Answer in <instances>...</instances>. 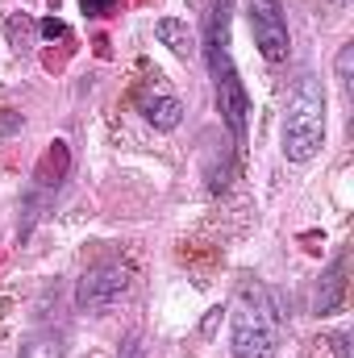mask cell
I'll return each instance as SVG.
<instances>
[{
	"label": "cell",
	"mask_w": 354,
	"mask_h": 358,
	"mask_svg": "<svg viewBox=\"0 0 354 358\" xmlns=\"http://www.w3.org/2000/svg\"><path fill=\"white\" fill-rule=\"evenodd\" d=\"M204 59H208V76H213V92H217V113L225 117L229 134L242 142L246 138L250 100H246L238 67L229 59V0H208V13H204Z\"/></svg>",
	"instance_id": "cell-1"
},
{
	"label": "cell",
	"mask_w": 354,
	"mask_h": 358,
	"mask_svg": "<svg viewBox=\"0 0 354 358\" xmlns=\"http://www.w3.org/2000/svg\"><path fill=\"white\" fill-rule=\"evenodd\" d=\"M229 350L234 358H275L279 350V304L263 283H242L229 317Z\"/></svg>",
	"instance_id": "cell-2"
},
{
	"label": "cell",
	"mask_w": 354,
	"mask_h": 358,
	"mask_svg": "<svg viewBox=\"0 0 354 358\" xmlns=\"http://www.w3.org/2000/svg\"><path fill=\"white\" fill-rule=\"evenodd\" d=\"M325 142V96L313 80H304L292 92L283 113V155L292 163H309Z\"/></svg>",
	"instance_id": "cell-3"
},
{
	"label": "cell",
	"mask_w": 354,
	"mask_h": 358,
	"mask_svg": "<svg viewBox=\"0 0 354 358\" xmlns=\"http://www.w3.org/2000/svg\"><path fill=\"white\" fill-rule=\"evenodd\" d=\"M250 25H255V42L263 50L267 63H283L288 59V21H283V4L279 0H250Z\"/></svg>",
	"instance_id": "cell-4"
},
{
	"label": "cell",
	"mask_w": 354,
	"mask_h": 358,
	"mask_svg": "<svg viewBox=\"0 0 354 358\" xmlns=\"http://www.w3.org/2000/svg\"><path fill=\"white\" fill-rule=\"evenodd\" d=\"M125 283H129V275L121 263H100V267H92L84 279H80V308H88V313H100V308H108L121 292H125Z\"/></svg>",
	"instance_id": "cell-5"
},
{
	"label": "cell",
	"mask_w": 354,
	"mask_h": 358,
	"mask_svg": "<svg viewBox=\"0 0 354 358\" xmlns=\"http://www.w3.org/2000/svg\"><path fill=\"white\" fill-rule=\"evenodd\" d=\"M138 108L146 113V121L155 129H176L179 121H183V104H179L176 96H142Z\"/></svg>",
	"instance_id": "cell-6"
},
{
	"label": "cell",
	"mask_w": 354,
	"mask_h": 358,
	"mask_svg": "<svg viewBox=\"0 0 354 358\" xmlns=\"http://www.w3.org/2000/svg\"><path fill=\"white\" fill-rule=\"evenodd\" d=\"M155 34L176 50L179 59H192L196 55V38H192V29H187V21H176V17H163L159 25H155Z\"/></svg>",
	"instance_id": "cell-7"
},
{
	"label": "cell",
	"mask_w": 354,
	"mask_h": 358,
	"mask_svg": "<svg viewBox=\"0 0 354 358\" xmlns=\"http://www.w3.org/2000/svg\"><path fill=\"white\" fill-rule=\"evenodd\" d=\"M346 259H334V267L325 275V292H317V313H334L342 304V287H346Z\"/></svg>",
	"instance_id": "cell-8"
},
{
	"label": "cell",
	"mask_w": 354,
	"mask_h": 358,
	"mask_svg": "<svg viewBox=\"0 0 354 358\" xmlns=\"http://www.w3.org/2000/svg\"><path fill=\"white\" fill-rule=\"evenodd\" d=\"M17 358H63V338L59 334H29Z\"/></svg>",
	"instance_id": "cell-9"
},
{
	"label": "cell",
	"mask_w": 354,
	"mask_h": 358,
	"mask_svg": "<svg viewBox=\"0 0 354 358\" xmlns=\"http://www.w3.org/2000/svg\"><path fill=\"white\" fill-rule=\"evenodd\" d=\"M29 34H34V25H29L25 17H13V21H8V38H13V46H17V50L29 42Z\"/></svg>",
	"instance_id": "cell-10"
},
{
	"label": "cell",
	"mask_w": 354,
	"mask_h": 358,
	"mask_svg": "<svg viewBox=\"0 0 354 358\" xmlns=\"http://www.w3.org/2000/svg\"><path fill=\"white\" fill-rule=\"evenodd\" d=\"M351 59H354V46H346V50L338 55V84H342V88H351Z\"/></svg>",
	"instance_id": "cell-11"
},
{
	"label": "cell",
	"mask_w": 354,
	"mask_h": 358,
	"mask_svg": "<svg viewBox=\"0 0 354 358\" xmlns=\"http://www.w3.org/2000/svg\"><path fill=\"white\" fill-rule=\"evenodd\" d=\"M38 29H42V38H50V42H55V38H67V25H63L59 17H46Z\"/></svg>",
	"instance_id": "cell-12"
},
{
	"label": "cell",
	"mask_w": 354,
	"mask_h": 358,
	"mask_svg": "<svg viewBox=\"0 0 354 358\" xmlns=\"http://www.w3.org/2000/svg\"><path fill=\"white\" fill-rule=\"evenodd\" d=\"M80 4H84V13H88V17H108L117 0H80Z\"/></svg>",
	"instance_id": "cell-13"
},
{
	"label": "cell",
	"mask_w": 354,
	"mask_h": 358,
	"mask_svg": "<svg viewBox=\"0 0 354 358\" xmlns=\"http://www.w3.org/2000/svg\"><path fill=\"white\" fill-rule=\"evenodd\" d=\"M121 358H142V346H138V338H129V342H125Z\"/></svg>",
	"instance_id": "cell-14"
}]
</instances>
